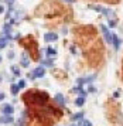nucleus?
<instances>
[{
    "mask_svg": "<svg viewBox=\"0 0 123 126\" xmlns=\"http://www.w3.org/2000/svg\"><path fill=\"white\" fill-rule=\"evenodd\" d=\"M27 96H30L34 102L40 103V105H44L47 102V99H48V95L45 92H33V94L30 92V94H27Z\"/></svg>",
    "mask_w": 123,
    "mask_h": 126,
    "instance_id": "nucleus-1",
    "label": "nucleus"
},
{
    "mask_svg": "<svg viewBox=\"0 0 123 126\" xmlns=\"http://www.w3.org/2000/svg\"><path fill=\"white\" fill-rule=\"evenodd\" d=\"M44 74H45V69L43 67H38V68L34 69L31 74H28V78H31V79H34V78H43Z\"/></svg>",
    "mask_w": 123,
    "mask_h": 126,
    "instance_id": "nucleus-2",
    "label": "nucleus"
},
{
    "mask_svg": "<svg viewBox=\"0 0 123 126\" xmlns=\"http://www.w3.org/2000/svg\"><path fill=\"white\" fill-rule=\"evenodd\" d=\"M101 30H102V33H103V37H105L106 43L112 44V37H113V34H110V31H109V30H108V27H105V26H101Z\"/></svg>",
    "mask_w": 123,
    "mask_h": 126,
    "instance_id": "nucleus-3",
    "label": "nucleus"
},
{
    "mask_svg": "<svg viewBox=\"0 0 123 126\" xmlns=\"http://www.w3.org/2000/svg\"><path fill=\"white\" fill-rule=\"evenodd\" d=\"M1 112H3V115L11 116V115H13V112H14V109H13V106H11V105L6 103V105H3V106H1Z\"/></svg>",
    "mask_w": 123,
    "mask_h": 126,
    "instance_id": "nucleus-4",
    "label": "nucleus"
},
{
    "mask_svg": "<svg viewBox=\"0 0 123 126\" xmlns=\"http://www.w3.org/2000/svg\"><path fill=\"white\" fill-rule=\"evenodd\" d=\"M54 101H55V103L60 108H64V106H65V99L62 96V94H57L55 98H54Z\"/></svg>",
    "mask_w": 123,
    "mask_h": 126,
    "instance_id": "nucleus-5",
    "label": "nucleus"
},
{
    "mask_svg": "<svg viewBox=\"0 0 123 126\" xmlns=\"http://www.w3.org/2000/svg\"><path fill=\"white\" fill-rule=\"evenodd\" d=\"M44 40L45 41H57L58 40V34H55V33H47V34L44 35Z\"/></svg>",
    "mask_w": 123,
    "mask_h": 126,
    "instance_id": "nucleus-6",
    "label": "nucleus"
},
{
    "mask_svg": "<svg viewBox=\"0 0 123 126\" xmlns=\"http://www.w3.org/2000/svg\"><path fill=\"white\" fill-rule=\"evenodd\" d=\"M21 65L23 67H28V65H30V58H28V55L26 52L21 55Z\"/></svg>",
    "mask_w": 123,
    "mask_h": 126,
    "instance_id": "nucleus-7",
    "label": "nucleus"
},
{
    "mask_svg": "<svg viewBox=\"0 0 123 126\" xmlns=\"http://www.w3.org/2000/svg\"><path fill=\"white\" fill-rule=\"evenodd\" d=\"M0 123H13V118L4 115V116H1V118H0Z\"/></svg>",
    "mask_w": 123,
    "mask_h": 126,
    "instance_id": "nucleus-8",
    "label": "nucleus"
},
{
    "mask_svg": "<svg viewBox=\"0 0 123 126\" xmlns=\"http://www.w3.org/2000/svg\"><path fill=\"white\" fill-rule=\"evenodd\" d=\"M112 44L115 46L116 50H118L119 46H120V41H119V38H118V35H116V34H113V37H112Z\"/></svg>",
    "mask_w": 123,
    "mask_h": 126,
    "instance_id": "nucleus-9",
    "label": "nucleus"
},
{
    "mask_svg": "<svg viewBox=\"0 0 123 126\" xmlns=\"http://www.w3.org/2000/svg\"><path fill=\"white\" fill-rule=\"evenodd\" d=\"M55 54H57V50L51 48V47H48V48H47V55H48V57H54Z\"/></svg>",
    "mask_w": 123,
    "mask_h": 126,
    "instance_id": "nucleus-10",
    "label": "nucleus"
},
{
    "mask_svg": "<svg viewBox=\"0 0 123 126\" xmlns=\"http://www.w3.org/2000/svg\"><path fill=\"white\" fill-rule=\"evenodd\" d=\"M84 102H85V98L84 96H79V98H77L75 105H77V106H82V105H84Z\"/></svg>",
    "mask_w": 123,
    "mask_h": 126,
    "instance_id": "nucleus-11",
    "label": "nucleus"
},
{
    "mask_svg": "<svg viewBox=\"0 0 123 126\" xmlns=\"http://www.w3.org/2000/svg\"><path fill=\"white\" fill-rule=\"evenodd\" d=\"M18 91H20L18 85H11V94H13V95H17V94H18Z\"/></svg>",
    "mask_w": 123,
    "mask_h": 126,
    "instance_id": "nucleus-12",
    "label": "nucleus"
},
{
    "mask_svg": "<svg viewBox=\"0 0 123 126\" xmlns=\"http://www.w3.org/2000/svg\"><path fill=\"white\" fill-rule=\"evenodd\" d=\"M11 71H13V74L17 75V77H20V69H18V67H16V65H13L11 67Z\"/></svg>",
    "mask_w": 123,
    "mask_h": 126,
    "instance_id": "nucleus-13",
    "label": "nucleus"
},
{
    "mask_svg": "<svg viewBox=\"0 0 123 126\" xmlns=\"http://www.w3.org/2000/svg\"><path fill=\"white\" fill-rule=\"evenodd\" d=\"M7 46V38H0V48H4Z\"/></svg>",
    "mask_w": 123,
    "mask_h": 126,
    "instance_id": "nucleus-14",
    "label": "nucleus"
},
{
    "mask_svg": "<svg viewBox=\"0 0 123 126\" xmlns=\"http://www.w3.org/2000/svg\"><path fill=\"white\" fill-rule=\"evenodd\" d=\"M82 116H84V113H82V112H79V113H77V115H74V116H72V120H78V119H81Z\"/></svg>",
    "mask_w": 123,
    "mask_h": 126,
    "instance_id": "nucleus-15",
    "label": "nucleus"
},
{
    "mask_svg": "<svg viewBox=\"0 0 123 126\" xmlns=\"http://www.w3.org/2000/svg\"><path fill=\"white\" fill-rule=\"evenodd\" d=\"M17 85H18V88L21 89V88H24V86H26V82L21 79V81H18V84H17Z\"/></svg>",
    "mask_w": 123,
    "mask_h": 126,
    "instance_id": "nucleus-16",
    "label": "nucleus"
},
{
    "mask_svg": "<svg viewBox=\"0 0 123 126\" xmlns=\"http://www.w3.org/2000/svg\"><path fill=\"white\" fill-rule=\"evenodd\" d=\"M82 126H92V123H91L89 120H84L82 122Z\"/></svg>",
    "mask_w": 123,
    "mask_h": 126,
    "instance_id": "nucleus-17",
    "label": "nucleus"
},
{
    "mask_svg": "<svg viewBox=\"0 0 123 126\" xmlns=\"http://www.w3.org/2000/svg\"><path fill=\"white\" fill-rule=\"evenodd\" d=\"M43 64H44V65H48V67H51V65H52V61H43Z\"/></svg>",
    "mask_w": 123,
    "mask_h": 126,
    "instance_id": "nucleus-18",
    "label": "nucleus"
},
{
    "mask_svg": "<svg viewBox=\"0 0 123 126\" xmlns=\"http://www.w3.org/2000/svg\"><path fill=\"white\" fill-rule=\"evenodd\" d=\"M14 1H16V0H6V3H7V4H9V6H11V4H13V3H14Z\"/></svg>",
    "mask_w": 123,
    "mask_h": 126,
    "instance_id": "nucleus-19",
    "label": "nucleus"
},
{
    "mask_svg": "<svg viewBox=\"0 0 123 126\" xmlns=\"http://www.w3.org/2000/svg\"><path fill=\"white\" fill-rule=\"evenodd\" d=\"M13 57H14V52L10 51V52H9V58H13Z\"/></svg>",
    "mask_w": 123,
    "mask_h": 126,
    "instance_id": "nucleus-20",
    "label": "nucleus"
},
{
    "mask_svg": "<svg viewBox=\"0 0 123 126\" xmlns=\"http://www.w3.org/2000/svg\"><path fill=\"white\" fill-rule=\"evenodd\" d=\"M4 12V9H3V6H1V4H0V14H1V13Z\"/></svg>",
    "mask_w": 123,
    "mask_h": 126,
    "instance_id": "nucleus-21",
    "label": "nucleus"
},
{
    "mask_svg": "<svg viewBox=\"0 0 123 126\" xmlns=\"http://www.w3.org/2000/svg\"><path fill=\"white\" fill-rule=\"evenodd\" d=\"M65 1H68V3H74L75 0H65Z\"/></svg>",
    "mask_w": 123,
    "mask_h": 126,
    "instance_id": "nucleus-22",
    "label": "nucleus"
},
{
    "mask_svg": "<svg viewBox=\"0 0 123 126\" xmlns=\"http://www.w3.org/2000/svg\"><path fill=\"white\" fill-rule=\"evenodd\" d=\"M0 61H1V58H0Z\"/></svg>",
    "mask_w": 123,
    "mask_h": 126,
    "instance_id": "nucleus-23",
    "label": "nucleus"
},
{
    "mask_svg": "<svg viewBox=\"0 0 123 126\" xmlns=\"http://www.w3.org/2000/svg\"><path fill=\"white\" fill-rule=\"evenodd\" d=\"M72 126H75V125H72Z\"/></svg>",
    "mask_w": 123,
    "mask_h": 126,
    "instance_id": "nucleus-24",
    "label": "nucleus"
}]
</instances>
